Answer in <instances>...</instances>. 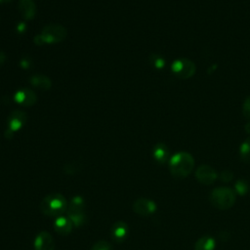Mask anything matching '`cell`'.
<instances>
[{
    "label": "cell",
    "instance_id": "6da1fadb",
    "mask_svg": "<svg viewBox=\"0 0 250 250\" xmlns=\"http://www.w3.org/2000/svg\"><path fill=\"white\" fill-rule=\"evenodd\" d=\"M194 167L192 155L186 151L175 153L169 160V170L175 179H184L188 177Z\"/></svg>",
    "mask_w": 250,
    "mask_h": 250
},
{
    "label": "cell",
    "instance_id": "7a4b0ae2",
    "mask_svg": "<svg viewBox=\"0 0 250 250\" xmlns=\"http://www.w3.org/2000/svg\"><path fill=\"white\" fill-rule=\"evenodd\" d=\"M67 201L65 197L58 192L50 193L46 195L41 203H40V210L43 214L50 217H59L62 216L67 209Z\"/></svg>",
    "mask_w": 250,
    "mask_h": 250
},
{
    "label": "cell",
    "instance_id": "3957f363",
    "mask_svg": "<svg viewBox=\"0 0 250 250\" xmlns=\"http://www.w3.org/2000/svg\"><path fill=\"white\" fill-rule=\"evenodd\" d=\"M210 204L219 210H227L233 206L235 202V193L229 188L220 187L214 188L209 195Z\"/></svg>",
    "mask_w": 250,
    "mask_h": 250
},
{
    "label": "cell",
    "instance_id": "277c9868",
    "mask_svg": "<svg viewBox=\"0 0 250 250\" xmlns=\"http://www.w3.org/2000/svg\"><path fill=\"white\" fill-rule=\"evenodd\" d=\"M67 217L71 220L75 227H80L86 220L85 202L82 196L76 195L71 198L66 209Z\"/></svg>",
    "mask_w": 250,
    "mask_h": 250
},
{
    "label": "cell",
    "instance_id": "5b68a950",
    "mask_svg": "<svg viewBox=\"0 0 250 250\" xmlns=\"http://www.w3.org/2000/svg\"><path fill=\"white\" fill-rule=\"evenodd\" d=\"M171 69L177 77L181 79H188L193 76V74L195 73L196 67L193 62H191L188 59L182 58V59L176 60L172 63Z\"/></svg>",
    "mask_w": 250,
    "mask_h": 250
},
{
    "label": "cell",
    "instance_id": "8992f818",
    "mask_svg": "<svg viewBox=\"0 0 250 250\" xmlns=\"http://www.w3.org/2000/svg\"><path fill=\"white\" fill-rule=\"evenodd\" d=\"M66 29L60 24H50L43 28L41 37L44 43H59L66 37Z\"/></svg>",
    "mask_w": 250,
    "mask_h": 250
},
{
    "label": "cell",
    "instance_id": "52a82bcc",
    "mask_svg": "<svg viewBox=\"0 0 250 250\" xmlns=\"http://www.w3.org/2000/svg\"><path fill=\"white\" fill-rule=\"evenodd\" d=\"M195 178L197 179V181L203 185H211L213 184L217 178H218V174H217V171L207 165V164H203V165H200L196 171H195Z\"/></svg>",
    "mask_w": 250,
    "mask_h": 250
},
{
    "label": "cell",
    "instance_id": "ba28073f",
    "mask_svg": "<svg viewBox=\"0 0 250 250\" xmlns=\"http://www.w3.org/2000/svg\"><path fill=\"white\" fill-rule=\"evenodd\" d=\"M156 204L148 198H138L133 203V210L140 216H149L156 211Z\"/></svg>",
    "mask_w": 250,
    "mask_h": 250
},
{
    "label": "cell",
    "instance_id": "9c48e42d",
    "mask_svg": "<svg viewBox=\"0 0 250 250\" xmlns=\"http://www.w3.org/2000/svg\"><path fill=\"white\" fill-rule=\"evenodd\" d=\"M35 250H55V240L48 231L39 232L34 239Z\"/></svg>",
    "mask_w": 250,
    "mask_h": 250
},
{
    "label": "cell",
    "instance_id": "30bf717a",
    "mask_svg": "<svg viewBox=\"0 0 250 250\" xmlns=\"http://www.w3.org/2000/svg\"><path fill=\"white\" fill-rule=\"evenodd\" d=\"M129 232L128 225L123 221H117L115 222L110 229L111 237L116 242H122Z\"/></svg>",
    "mask_w": 250,
    "mask_h": 250
},
{
    "label": "cell",
    "instance_id": "8fae6325",
    "mask_svg": "<svg viewBox=\"0 0 250 250\" xmlns=\"http://www.w3.org/2000/svg\"><path fill=\"white\" fill-rule=\"evenodd\" d=\"M73 223L68 217L59 216L54 221V229L61 235H67L72 230Z\"/></svg>",
    "mask_w": 250,
    "mask_h": 250
},
{
    "label": "cell",
    "instance_id": "7c38bea8",
    "mask_svg": "<svg viewBox=\"0 0 250 250\" xmlns=\"http://www.w3.org/2000/svg\"><path fill=\"white\" fill-rule=\"evenodd\" d=\"M15 100L22 105L30 106L35 103L36 95L33 91H31L29 89H22L16 94Z\"/></svg>",
    "mask_w": 250,
    "mask_h": 250
},
{
    "label": "cell",
    "instance_id": "4fadbf2b",
    "mask_svg": "<svg viewBox=\"0 0 250 250\" xmlns=\"http://www.w3.org/2000/svg\"><path fill=\"white\" fill-rule=\"evenodd\" d=\"M19 10L25 20H31L34 17L36 11L35 3L33 0H20Z\"/></svg>",
    "mask_w": 250,
    "mask_h": 250
},
{
    "label": "cell",
    "instance_id": "5bb4252c",
    "mask_svg": "<svg viewBox=\"0 0 250 250\" xmlns=\"http://www.w3.org/2000/svg\"><path fill=\"white\" fill-rule=\"evenodd\" d=\"M26 114L23 111H14L9 119V129L12 131L19 130L26 121Z\"/></svg>",
    "mask_w": 250,
    "mask_h": 250
},
{
    "label": "cell",
    "instance_id": "9a60e30c",
    "mask_svg": "<svg viewBox=\"0 0 250 250\" xmlns=\"http://www.w3.org/2000/svg\"><path fill=\"white\" fill-rule=\"evenodd\" d=\"M153 158L160 164L165 163L169 158V149L165 144L159 143L153 147Z\"/></svg>",
    "mask_w": 250,
    "mask_h": 250
},
{
    "label": "cell",
    "instance_id": "2e32d148",
    "mask_svg": "<svg viewBox=\"0 0 250 250\" xmlns=\"http://www.w3.org/2000/svg\"><path fill=\"white\" fill-rule=\"evenodd\" d=\"M216 247L215 239L210 235H202L194 243V250H214Z\"/></svg>",
    "mask_w": 250,
    "mask_h": 250
},
{
    "label": "cell",
    "instance_id": "e0dca14e",
    "mask_svg": "<svg viewBox=\"0 0 250 250\" xmlns=\"http://www.w3.org/2000/svg\"><path fill=\"white\" fill-rule=\"evenodd\" d=\"M30 83L34 87L42 89V90H48L51 87V80L47 76L42 75V74L33 75L30 78Z\"/></svg>",
    "mask_w": 250,
    "mask_h": 250
},
{
    "label": "cell",
    "instance_id": "ac0fdd59",
    "mask_svg": "<svg viewBox=\"0 0 250 250\" xmlns=\"http://www.w3.org/2000/svg\"><path fill=\"white\" fill-rule=\"evenodd\" d=\"M239 157L241 161L248 163L250 162V137L247 138L239 147Z\"/></svg>",
    "mask_w": 250,
    "mask_h": 250
},
{
    "label": "cell",
    "instance_id": "d6986e66",
    "mask_svg": "<svg viewBox=\"0 0 250 250\" xmlns=\"http://www.w3.org/2000/svg\"><path fill=\"white\" fill-rule=\"evenodd\" d=\"M234 189L237 194L243 196L249 191V185L244 179H239L234 184Z\"/></svg>",
    "mask_w": 250,
    "mask_h": 250
},
{
    "label": "cell",
    "instance_id": "ffe728a7",
    "mask_svg": "<svg viewBox=\"0 0 250 250\" xmlns=\"http://www.w3.org/2000/svg\"><path fill=\"white\" fill-rule=\"evenodd\" d=\"M91 250H112V246L109 242L104 241V240H100L98 242H96Z\"/></svg>",
    "mask_w": 250,
    "mask_h": 250
},
{
    "label": "cell",
    "instance_id": "44dd1931",
    "mask_svg": "<svg viewBox=\"0 0 250 250\" xmlns=\"http://www.w3.org/2000/svg\"><path fill=\"white\" fill-rule=\"evenodd\" d=\"M242 114L243 116L250 121V96L245 98L242 104Z\"/></svg>",
    "mask_w": 250,
    "mask_h": 250
},
{
    "label": "cell",
    "instance_id": "7402d4cb",
    "mask_svg": "<svg viewBox=\"0 0 250 250\" xmlns=\"http://www.w3.org/2000/svg\"><path fill=\"white\" fill-rule=\"evenodd\" d=\"M232 178H233V174L230 170H224L220 174V179L225 183L230 182L232 180Z\"/></svg>",
    "mask_w": 250,
    "mask_h": 250
},
{
    "label": "cell",
    "instance_id": "603a6c76",
    "mask_svg": "<svg viewBox=\"0 0 250 250\" xmlns=\"http://www.w3.org/2000/svg\"><path fill=\"white\" fill-rule=\"evenodd\" d=\"M152 63H153V65H154L155 67L161 68V67L164 66L165 62H164V60H163L162 58H160V57L154 55V56H153V59H152Z\"/></svg>",
    "mask_w": 250,
    "mask_h": 250
},
{
    "label": "cell",
    "instance_id": "cb8c5ba5",
    "mask_svg": "<svg viewBox=\"0 0 250 250\" xmlns=\"http://www.w3.org/2000/svg\"><path fill=\"white\" fill-rule=\"evenodd\" d=\"M244 129H245V131H246L247 134H250V121H248V122L245 124Z\"/></svg>",
    "mask_w": 250,
    "mask_h": 250
},
{
    "label": "cell",
    "instance_id": "d4e9b609",
    "mask_svg": "<svg viewBox=\"0 0 250 250\" xmlns=\"http://www.w3.org/2000/svg\"><path fill=\"white\" fill-rule=\"evenodd\" d=\"M4 61H5V55L2 52H0V64L4 62Z\"/></svg>",
    "mask_w": 250,
    "mask_h": 250
},
{
    "label": "cell",
    "instance_id": "484cf974",
    "mask_svg": "<svg viewBox=\"0 0 250 250\" xmlns=\"http://www.w3.org/2000/svg\"><path fill=\"white\" fill-rule=\"evenodd\" d=\"M9 1H11V0H0V3H2V2H9Z\"/></svg>",
    "mask_w": 250,
    "mask_h": 250
}]
</instances>
